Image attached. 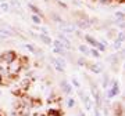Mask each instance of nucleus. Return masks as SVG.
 Wrapping results in <instances>:
<instances>
[{"label":"nucleus","instance_id":"obj_21","mask_svg":"<svg viewBox=\"0 0 125 116\" xmlns=\"http://www.w3.org/2000/svg\"><path fill=\"white\" fill-rule=\"evenodd\" d=\"M89 55L90 57H93V58H100L102 57V53L97 51L94 47H89Z\"/></svg>","mask_w":125,"mask_h":116},{"label":"nucleus","instance_id":"obj_16","mask_svg":"<svg viewBox=\"0 0 125 116\" xmlns=\"http://www.w3.org/2000/svg\"><path fill=\"white\" fill-rule=\"evenodd\" d=\"M122 44H124V41H120V40H117V39H113V43L110 44V47H111L114 51H120V50L122 49Z\"/></svg>","mask_w":125,"mask_h":116},{"label":"nucleus","instance_id":"obj_22","mask_svg":"<svg viewBox=\"0 0 125 116\" xmlns=\"http://www.w3.org/2000/svg\"><path fill=\"white\" fill-rule=\"evenodd\" d=\"M78 50H79V53H82L83 55H89V46L88 44H79L78 46Z\"/></svg>","mask_w":125,"mask_h":116},{"label":"nucleus","instance_id":"obj_25","mask_svg":"<svg viewBox=\"0 0 125 116\" xmlns=\"http://www.w3.org/2000/svg\"><path fill=\"white\" fill-rule=\"evenodd\" d=\"M65 105L68 107V109H72V108H75V98H72V97H68L65 99Z\"/></svg>","mask_w":125,"mask_h":116},{"label":"nucleus","instance_id":"obj_23","mask_svg":"<svg viewBox=\"0 0 125 116\" xmlns=\"http://www.w3.org/2000/svg\"><path fill=\"white\" fill-rule=\"evenodd\" d=\"M56 62H57L60 66H62L64 69L68 66V64H67V61L64 59V57H58V55H57V57H56Z\"/></svg>","mask_w":125,"mask_h":116},{"label":"nucleus","instance_id":"obj_28","mask_svg":"<svg viewBox=\"0 0 125 116\" xmlns=\"http://www.w3.org/2000/svg\"><path fill=\"white\" fill-rule=\"evenodd\" d=\"M71 84H72V87H74V89H81V83H79V80H78V79H76L75 76H72L71 77Z\"/></svg>","mask_w":125,"mask_h":116},{"label":"nucleus","instance_id":"obj_38","mask_svg":"<svg viewBox=\"0 0 125 116\" xmlns=\"http://www.w3.org/2000/svg\"><path fill=\"white\" fill-rule=\"evenodd\" d=\"M78 116H86V113H85V112H79V113H78Z\"/></svg>","mask_w":125,"mask_h":116},{"label":"nucleus","instance_id":"obj_37","mask_svg":"<svg viewBox=\"0 0 125 116\" xmlns=\"http://www.w3.org/2000/svg\"><path fill=\"white\" fill-rule=\"evenodd\" d=\"M32 116H46V115H43V113H39V112H36V113H33Z\"/></svg>","mask_w":125,"mask_h":116},{"label":"nucleus","instance_id":"obj_24","mask_svg":"<svg viewBox=\"0 0 125 116\" xmlns=\"http://www.w3.org/2000/svg\"><path fill=\"white\" fill-rule=\"evenodd\" d=\"M9 3H10V6H11V8H15V10H22V6H21V3H20L18 0H10Z\"/></svg>","mask_w":125,"mask_h":116},{"label":"nucleus","instance_id":"obj_20","mask_svg":"<svg viewBox=\"0 0 125 116\" xmlns=\"http://www.w3.org/2000/svg\"><path fill=\"white\" fill-rule=\"evenodd\" d=\"M53 54L58 55V57H67L68 51L65 49H57V47H53Z\"/></svg>","mask_w":125,"mask_h":116},{"label":"nucleus","instance_id":"obj_41","mask_svg":"<svg viewBox=\"0 0 125 116\" xmlns=\"http://www.w3.org/2000/svg\"><path fill=\"white\" fill-rule=\"evenodd\" d=\"M0 95H1V90H0Z\"/></svg>","mask_w":125,"mask_h":116},{"label":"nucleus","instance_id":"obj_18","mask_svg":"<svg viewBox=\"0 0 125 116\" xmlns=\"http://www.w3.org/2000/svg\"><path fill=\"white\" fill-rule=\"evenodd\" d=\"M24 49L28 50L31 54H33V55H36V53H38V47H36L35 44H32V43H27V44H22Z\"/></svg>","mask_w":125,"mask_h":116},{"label":"nucleus","instance_id":"obj_32","mask_svg":"<svg viewBox=\"0 0 125 116\" xmlns=\"http://www.w3.org/2000/svg\"><path fill=\"white\" fill-rule=\"evenodd\" d=\"M46 116H62V115H61V112H60V111L52 109V111H50V112H49V113H47Z\"/></svg>","mask_w":125,"mask_h":116},{"label":"nucleus","instance_id":"obj_8","mask_svg":"<svg viewBox=\"0 0 125 116\" xmlns=\"http://www.w3.org/2000/svg\"><path fill=\"white\" fill-rule=\"evenodd\" d=\"M60 89H61V91H62L64 94H67V95H71V94H72V90H74V87H72V84L67 80V79H62V80L60 82Z\"/></svg>","mask_w":125,"mask_h":116},{"label":"nucleus","instance_id":"obj_30","mask_svg":"<svg viewBox=\"0 0 125 116\" xmlns=\"http://www.w3.org/2000/svg\"><path fill=\"white\" fill-rule=\"evenodd\" d=\"M94 49L97 50V51H100V53H104V51L107 50V47H106V46H103L102 43L97 40V44H96V47H94Z\"/></svg>","mask_w":125,"mask_h":116},{"label":"nucleus","instance_id":"obj_4","mask_svg":"<svg viewBox=\"0 0 125 116\" xmlns=\"http://www.w3.org/2000/svg\"><path fill=\"white\" fill-rule=\"evenodd\" d=\"M120 94V83L117 79H111L110 80V86L106 90V98L107 99H113L114 97H117Z\"/></svg>","mask_w":125,"mask_h":116},{"label":"nucleus","instance_id":"obj_27","mask_svg":"<svg viewBox=\"0 0 125 116\" xmlns=\"http://www.w3.org/2000/svg\"><path fill=\"white\" fill-rule=\"evenodd\" d=\"M114 39H117V40H120V41H125V32L124 31L115 32V37Z\"/></svg>","mask_w":125,"mask_h":116},{"label":"nucleus","instance_id":"obj_7","mask_svg":"<svg viewBox=\"0 0 125 116\" xmlns=\"http://www.w3.org/2000/svg\"><path fill=\"white\" fill-rule=\"evenodd\" d=\"M86 68H88V69H89L92 73H94V75H102L103 72H104V68H103V65H102V64H99V62H93V64H89V62H88Z\"/></svg>","mask_w":125,"mask_h":116},{"label":"nucleus","instance_id":"obj_13","mask_svg":"<svg viewBox=\"0 0 125 116\" xmlns=\"http://www.w3.org/2000/svg\"><path fill=\"white\" fill-rule=\"evenodd\" d=\"M83 39H85V41H86V44L88 46H90V47H96V44H97V39L96 37H93L92 35H83Z\"/></svg>","mask_w":125,"mask_h":116},{"label":"nucleus","instance_id":"obj_6","mask_svg":"<svg viewBox=\"0 0 125 116\" xmlns=\"http://www.w3.org/2000/svg\"><path fill=\"white\" fill-rule=\"evenodd\" d=\"M57 28H58V31L61 32V33H64V35H74V32L76 31V26L74 25L72 22H64V24H61V25H57Z\"/></svg>","mask_w":125,"mask_h":116},{"label":"nucleus","instance_id":"obj_5","mask_svg":"<svg viewBox=\"0 0 125 116\" xmlns=\"http://www.w3.org/2000/svg\"><path fill=\"white\" fill-rule=\"evenodd\" d=\"M17 57H18V54L15 53V51H13V50H6V51H3V53L0 54V62L7 65V64L11 62V61L15 59Z\"/></svg>","mask_w":125,"mask_h":116},{"label":"nucleus","instance_id":"obj_19","mask_svg":"<svg viewBox=\"0 0 125 116\" xmlns=\"http://www.w3.org/2000/svg\"><path fill=\"white\" fill-rule=\"evenodd\" d=\"M0 11H1V13H11V6H10L9 1L0 3Z\"/></svg>","mask_w":125,"mask_h":116},{"label":"nucleus","instance_id":"obj_36","mask_svg":"<svg viewBox=\"0 0 125 116\" xmlns=\"http://www.w3.org/2000/svg\"><path fill=\"white\" fill-rule=\"evenodd\" d=\"M93 113H94V116H102V113H100V108H94V111H93Z\"/></svg>","mask_w":125,"mask_h":116},{"label":"nucleus","instance_id":"obj_9","mask_svg":"<svg viewBox=\"0 0 125 116\" xmlns=\"http://www.w3.org/2000/svg\"><path fill=\"white\" fill-rule=\"evenodd\" d=\"M81 99H82V102H83V107H85V111L90 112L92 109H93V101H92V97H90V94H83L82 97H81Z\"/></svg>","mask_w":125,"mask_h":116},{"label":"nucleus","instance_id":"obj_31","mask_svg":"<svg viewBox=\"0 0 125 116\" xmlns=\"http://www.w3.org/2000/svg\"><path fill=\"white\" fill-rule=\"evenodd\" d=\"M94 1H97V3H100L103 6H108V4H113L114 3V0H94Z\"/></svg>","mask_w":125,"mask_h":116},{"label":"nucleus","instance_id":"obj_40","mask_svg":"<svg viewBox=\"0 0 125 116\" xmlns=\"http://www.w3.org/2000/svg\"><path fill=\"white\" fill-rule=\"evenodd\" d=\"M3 1H9V0H0V3H3Z\"/></svg>","mask_w":125,"mask_h":116},{"label":"nucleus","instance_id":"obj_17","mask_svg":"<svg viewBox=\"0 0 125 116\" xmlns=\"http://www.w3.org/2000/svg\"><path fill=\"white\" fill-rule=\"evenodd\" d=\"M31 21H32V24L33 25H42L43 24V18L40 17V15H36V14H32L31 15Z\"/></svg>","mask_w":125,"mask_h":116},{"label":"nucleus","instance_id":"obj_44","mask_svg":"<svg viewBox=\"0 0 125 116\" xmlns=\"http://www.w3.org/2000/svg\"><path fill=\"white\" fill-rule=\"evenodd\" d=\"M90 1H94V0H90Z\"/></svg>","mask_w":125,"mask_h":116},{"label":"nucleus","instance_id":"obj_43","mask_svg":"<svg viewBox=\"0 0 125 116\" xmlns=\"http://www.w3.org/2000/svg\"><path fill=\"white\" fill-rule=\"evenodd\" d=\"M61 1H65V0H61Z\"/></svg>","mask_w":125,"mask_h":116},{"label":"nucleus","instance_id":"obj_33","mask_svg":"<svg viewBox=\"0 0 125 116\" xmlns=\"http://www.w3.org/2000/svg\"><path fill=\"white\" fill-rule=\"evenodd\" d=\"M97 40L100 41V43H102L103 46H106L107 49H108V47H110V43H108V40H107V39H106V37H100V39H97Z\"/></svg>","mask_w":125,"mask_h":116},{"label":"nucleus","instance_id":"obj_45","mask_svg":"<svg viewBox=\"0 0 125 116\" xmlns=\"http://www.w3.org/2000/svg\"><path fill=\"white\" fill-rule=\"evenodd\" d=\"M3 116H4V115H3Z\"/></svg>","mask_w":125,"mask_h":116},{"label":"nucleus","instance_id":"obj_26","mask_svg":"<svg viewBox=\"0 0 125 116\" xmlns=\"http://www.w3.org/2000/svg\"><path fill=\"white\" fill-rule=\"evenodd\" d=\"M31 84V79L29 77H24V80H21V89L22 90H27Z\"/></svg>","mask_w":125,"mask_h":116},{"label":"nucleus","instance_id":"obj_39","mask_svg":"<svg viewBox=\"0 0 125 116\" xmlns=\"http://www.w3.org/2000/svg\"><path fill=\"white\" fill-rule=\"evenodd\" d=\"M0 116H3V111H1V107H0Z\"/></svg>","mask_w":125,"mask_h":116},{"label":"nucleus","instance_id":"obj_35","mask_svg":"<svg viewBox=\"0 0 125 116\" xmlns=\"http://www.w3.org/2000/svg\"><path fill=\"white\" fill-rule=\"evenodd\" d=\"M107 37H108V39H111V37H115V31H113V29H108Z\"/></svg>","mask_w":125,"mask_h":116},{"label":"nucleus","instance_id":"obj_15","mask_svg":"<svg viewBox=\"0 0 125 116\" xmlns=\"http://www.w3.org/2000/svg\"><path fill=\"white\" fill-rule=\"evenodd\" d=\"M50 18H52V21L53 22H56L57 25H61V24H64L65 22V19L60 15V14H56V13H52L50 14Z\"/></svg>","mask_w":125,"mask_h":116},{"label":"nucleus","instance_id":"obj_11","mask_svg":"<svg viewBox=\"0 0 125 116\" xmlns=\"http://www.w3.org/2000/svg\"><path fill=\"white\" fill-rule=\"evenodd\" d=\"M102 75H103V77H102V90H107L108 86H110V80H111V77H110V75L106 73V72H103Z\"/></svg>","mask_w":125,"mask_h":116},{"label":"nucleus","instance_id":"obj_1","mask_svg":"<svg viewBox=\"0 0 125 116\" xmlns=\"http://www.w3.org/2000/svg\"><path fill=\"white\" fill-rule=\"evenodd\" d=\"M75 21H74V25L76 26V29H81V31H86V29H89L93 24H92V19H90L86 14L83 13H79L75 15Z\"/></svg>","mask_w":125,"mask_h":116},{"label":"nucleus","instance_id":"obj_3","mask_svg":"<svg viewBox=\"0 0 125 116\" xmlns=\"http://www.w3.org/2000/svg\"><path fill=\"white\" fill-rule=\"evenodd\" d=\"M17 36V31L9 24H0V39L1 40H9Z\"/></svg>","mask_w":125,"mask_h":116},{"label":"nucleus","instance_id":"obj_29","mask_svg":"<svg viewBox=\"0 0 125 116\" xmlns=\"http://www.w3.org/2000/svg\"><path fill=\"white\" fill-rule=\"evenodd\" d=\"M76 64H78L79 66H86V65H88V59H86L85 57H79L76 59Z\"/></svg>","mask_w":125,"mask_h":116},{"label":"nucleus","instance_id":"obj_14","mask_svg":"<svg viewBox=\"0 0 125 116\" xmlns=\"http://www.w3.org/2000/svg\"><path fill=\"white\" fill-rule=\"evenodd\" d=\"M28 8L32 11V14H36V15H40V17L43 18L45 17V14H43V11L38 7V6H35V4H32V3H28Z\"/></svg>","mask_w":125,"mask_h":116},{"label":"nucleus","instance_id":"obj_42","mask_svg":"<svg viewBox=\"0 0 125 116\" xmlns=\"http://www.w3.org/2000/svg\"><path fill=\"white\" fill-rule=\"evenodd\" d=\"M43 1H49V0H43Z\"/></svg>","mask_w":125,"mask_h":116},{"label":"nucleus","instance_id":"obj_10","mask_svg":"<svg viewBox=\"0 0 125 116\" xmlns=\"http://www.w3.org/2000/svg\"><path fill=\"white\" fill-rule=\"evenodd\" d=\"M57 39H58V40H61L62 43H64V46H65V50H67V51L72 50V43H71V40L68 39L67 35H64V33H61V32H58V33H57Z\"/></svg>","mask_w":125,"mask_h":116},{"label":"nucleus","instance_id":"obj_34","mask_svg":"<svg viewBox=\"0 0 125 116\" xmlns=\"http://www.w3.org/2000/svg\"><path fill=\"white\" fill-rule=\"evenodd\" d=\"M114 18H125V13L118 10V11H115V13H114Z\"/></svg>","mask_w":125,"mask_h":116},{"label":"nucleus","instance_id":"obj_12","mask_svg":"<svg viewBox=\"0 0 125 116\" xmlns=\"http://www.w3.org/2000/svg\"><path fill=\"white\" fill-rule=\"evenodd\" d=\"M38 39H39L43 44L46 46H50L52 47V43H53V39L50 37V35H43V33H39V36H38Z\"/></svg>","mask_w":125,"mask_h":116},{"label":"nucleus","instance_id":"obj_2","mask_svg":"<svg viewBox=\"0 0 125 116\" xmlns=\"http://www.w3.org/2000/svg\"><path fill=\"white\" fill-rule=\"evenodd\" d=\"M6 71L10 76H15L17 77L20 75V72L22 71V61H21V57H17L15 59H13L11 62H9L6 65Z\"/></svg>","mask_w":125,"mask_h":116}]
</instances>
